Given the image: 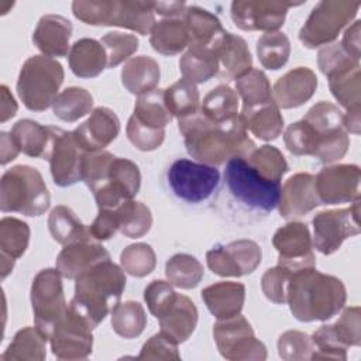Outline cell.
I'll return each instance as SVG.
<instances>
[{"instance_id": "obj_50", "label": "cell", "mask_w": 361, "mask_h": 361, "mask_svg": "<svg viewBox=\"0 0 361 361\" xmlns=\"http://www.w3.org/2000/svg\"><path fill=\"white\" fill-rule=\"evenodd\" d=\"M120 264L124 272L135 278L149 275L157 265V255L147 243H134L127 245L120 254Z\"/></svg>"}, {"instance_id": "obj_12", "label": "cell", "mask_w": 361, "mask_h": 361, "mask_svg": "<svg viewBox=\"0 0 361 361\" xmlns=\"http://www.w3.org/2000/svg\"><path fill=\"white\" fill-rule=\"evenodd\" d=\"M171 190L186 203L207 200L217 189L220 173L213 165L192 159H176L166 173Z\"/></svg>"}, {"instance_id": "obj_59", "label": "cell", "mask_w": 361, "mask_h": 361, "mask_svg": "<svg viewBox=\"0 0 361 361\" xmlns=\"http://www.w3.org/2000/svg\"><path fill=\"white\" fill-rule=\"evenodd\" d=\"M92 238L97 241L110 240L118 231L114 209H99V214L89 226Z\"/></svg>"}, {"instance_id": "obj_57", "label": "cell", "mask_w": 361, "mask_h": 361, "mask_svg": "<svg viewBox=\"0 0 361 361\" xmlns=\"http://www.w3.org/2000/svg\"><path fill=\"white\" fill-rule=\"evenodd\" d=\"M176 292L169 281L155 279L147 285L144 289V300L148 306L151 314L157 319L166 310V307L173 302Z\"/></svg>"}, {"instance_id": "obj_56", "label": "cell", "mask_w": 361, "mask_h": 361, "mask_svg": "<svg viewBox=\"0 0 361 361\" xmlns=\"http://www.w3.org/2000/svg\"><path fill=\"white\" fill-rule=\"evenodd\" d=\"M290 275L292 271L282 265L267 269L261 278V289L267 299L276 305L286 303V286Z\"/></svg>"}, {"instance_id": "obj_48", "label": "cell", "mask_w": 361, "mask_h": 361, "mask_svg": "<svg viewBox=\"0 0 361 361\" xmlns=\"http://www.w3.org/2000/svg\"><path fill=\"white\" fill-rule=\"evenodd\" d=\"M30 243V227L17 217H3L0 220V254L18 259L25 252Z\"/></svg>"}, {"instance_id": "obj_42", "label": "cell", "mask_w": 361, "mask_h": 361, "mask_svg": "<svg viewBox=\"0 0 361 361\" xmlns=\"http://www.w3.org/2000/svg\"><path fill=\"white\" fill-rule=\"evenodd\" d=\"M92 109L93 96L89 90L79 86H71L62 90L52 104L54 114L66 123H73L82 118L90 113Z\"/></svg>"}, {"instance_id": "obj_23", "label": "cell", "mask_w": 361, "mask_h": 361, "mask_svg": "<svg viewBox=\"0 0 361 361\" xmlns=\"http://www.w3.org/2000/svg\"><path fill=\"white\" fill-rule=\"evenodd\" d=\"M316 87V73L307 66H298L275 82L272 100L279 109H296L312 99Z\"/></svg>"}, {"instance_id": "obj_14", "label": "cell", "mask_w": 361, "mask_h": 361, "mask_svg": "<svg viewBox=\"0 0 361 361\" xmlns=\"http://www.w3.org/2000/svg\"><path fill=\"white\" fill-rule=\"evenodd\" d=\"M94 327L73 307L55 324L49 336L52 354L59 360H85L92 354Z\"/></svg>"}, {"instance_id": "obj_7", "label": "cell", "mask_w": 361, "mask_h": 361, "mask_svg": "<svg viewBox=\"0 0 361 361\" xmlns=\"http://www.w3.org/2000/svg\"><path fill=\"white\" fill-rule=\"evenodd\" d=\"M63 78V68L56 59L45 55L30 56L18 73V97L28 110L44 111L58 97Z\"/></svg>"}, {"instance_id": "obj_22", "label": "cell", "mask_w": 361, "mask_h": 361, "mask_svg": "<svg viewBox=\"0 0 361 361\" xmlns=\"http://www.w3.org/2000/svg\"><path fill=\"white\" fill-rule=\"evenodd\" d=\"M319 204L320 200L314 186V176L312 173H295L281 188L278 207L281 216L286 220L302 217Z\"/></svg>"}, {"instance_id": "obj_61", "label": "cell", "mask_w": 361, "mask_h": 361, "mask_svg": "<svg viewBox=\"0 0 361 361\" xmlns=\"http://www.w3.org/2000/svg\"><path fill=\"white\" fill-rule=\"evenodd\" d=\"M154 13L165 18H180L186 10L185 1H151Z\"/></svg>"}, {"instance_id": "obj_35", "label": "cell", "mask_w": 361, "mask_h": 361, "mask_svg": "<svg viewBox=\"0 0 361 361\" xmlns=\"http://www.w3.org/2000/svg\"><path fill=\"white\" fill-rule=\"evenodd\" d=\"M179 69L185 79L196 85L216 76L220 72V65L212 47L190 45L179 59Z\"/></svg>"}, {"instance_id": "obj_31", "label": "cell", "mask_w": 361, "mask_h": 361, "mask_svg": "<svg viewBox=\"0 0 361 361\" xmlns=\"http://www.w3.org/2000/svg\"><path fill=\"white\" fill-rule=\"evenodd\" d=\"M161 78L158 62L147 55L130 58L121 69V83L131 94H145L157 87Z\"/></svg>"}, {"instance_id": "obj_38", "label": "cell", "mask_w": 361, "mask_h": 361, "mask_svg": "<svg viewBox=\"0 0 361 361\" xmlns=\"http://www.w3.org/2000/svg\"><path fill=\"white\" fill-rule=\"evenodd\" d=\"M118 231L130 238L145 235L152 226V214L147 204L137 200H126L114 207Z\"/></svg>"}, {"instance_id": "obj_25", "label": "cell", "mask_w": 361, "mask_h": 361, "mask_svg": "<svg viewBox=\"0 0 361 361\" xmlns=\"http://www.w3.org/2000/svg\"><path fill=\"white\" fill-rule=\"evenodd\" d=\"M110 259L109 251L92 238L63 245L56 257L55 268L66 279H75L78 275L93 265Z\"/></svg>"}, {"instance_id": "obj_44", "label": "cell", "mask_w": 361, "mask_h": 361, "mask_svg": "<svg viewBox=\"0 0 361 361\" xmlns=\"http://www.w3.org/2000/svg\"><path fill=\"white\" fill-rule=\"evenodd\" d=\"M168 281L180 289H192L199 285L204 275L203 265L190 254L179 252L172 255L165 264Z\"/></svg>"}, {"instance_id": "obj_27", "label": "cell", "mask_w": 361, "mask_h": 361, "mask_svg": "<svg viewBox=\"0 0 361 361\" xmlns=\"http://www.w3.org/2000/svg\"><path fill=\"white\" fill-rule=\"evenodd\" d=\"M197 309L192 299L176 293L173 302L158 317L161 333L176 344L185 343L196 329Z\"/></svg>"}, {"instance_id": "obj_39", "label": "cell", "mask_w": 361, "mask_h": 361, "mask_svg": "<svg viewBox=\"0 0 361 361\" xmlns=\"http://www.w3.org/2000/svg\"><path fill=\"white\" fill-rule=\"evenodd\" d=\"M200 113L214 123H224L238 114V94L228 85L213 87L202 102Z\"/></svg>"}, {"instance_id": "obj_54", "label": "cell", "mask_w": 361, "mask_h": 361, "mask_svg": "<svg viewBox=\"0 0 361 361\" xmlns=\"http://www.w3.org/2000/svg\"><path fill=\"white\" fill-rule=\"evenodd\" d=\"M317 65L320 72L330 78L333 75H337L340 72H344L347 69H351L354 66L360 65V61L354 59L351 55H348L340 44H329L323 47L317 54Z\"/></svg>"}, {"instance_id": "obj_20", "label": "cell", "mask_w": 361, "mask_h": 361, "mask_svg": "<svg viewBox=\"0 0 361 361\" xmlns=\"http://www.w3.org/2000/svg\"><path fill=\"white\" fill-rule=\"evenodd\" d=\"M361 171L358 165L337 164L320 169L314 186L320 204L348 203L360 197Z\"/></svg>"}, {"instance_id": "obj_19", "label": "cell", "mask_w": 361, "mask_h": 361, "mask_svg": "<svg viewBox=\"0 0 361 361\" xmlns=\"http://www.w3.org/2000/svg\"><path fill=\"white\" fill-rule=\"evenodd\" d=\"M272 244L279 254L278 265H282L292 272L316 267L310 231L305 223H286L275 231Z\"/></svg>"}, {"instance_id": "obj_32", "label": "cell", "mask_w": 361, "mask_h": 361, "mask_svg": "<svg viewBox=\"0 0 361 361\" xmlns=\"http://www.w3.org/2000/svg\"><path fill=\"white\" fill-rule=\"evenodd\" d=\"M151 47L165 56H172L189 47V32L183 18H162L155 21L149 32Z\"/></svg>"}, {"instance_id": "obj_16", "label": "cell", "mask_w": 361, "mask_h": 361, "mask_svg": "<svg viewBox=\"0 0 361 361\" xmlns=\"http://www.w3.org/2000/svg\"><path fill=\"white\" fill-rule=\"evenodd\" d=\"M262 259L261 247L248 238L216 245L206 252L210 271L219 276H244L252 274Z\"/></svg>"}, {"instance_id": "obj_11", "label": "cell", "mask_w": 361, "mask_h": 361, "mask_svg": "<svg viewBox=\"0 0 361 361\" xmlns=\"http://www.w3.org/2000/svg\"><path fill=\"white\" fill-rule=\"evenodd\" d=\"M213 338L220 355L230 361H264L267 347L255 337L250 322L241 316L217 320L213 326Z\"/></svg>"}, {"instance_id": "obj_18", "label": "cell", "mask_w": 361, "mask_h": 361, "mask_svg": "<svg viewBox=\"0 0 361 361\" xmlns=\"http://www.w3.org/2000/svg\"><path fill=\"white\" fill-rule=\"evenodd\" d=\"M86 151L78 144L73 131L54 127L48 162L54 183L66 188L82 180V162Z\"/></svg>"}, {"instance_id": "obj_60", "label": "cell", "mask_w": 361, "mask_h": 361, "mask_svg": "<svg viewBox=\"0 0 361 361\" xmlns=\"http://www.w3.org/2000/svg\"><path fill=\"white\" fill-rule=\"evenodd\" d=\"M360 28H361V21L355 20L348 28H345L341 47L343 49L351 55L354 59L360 61Z\"/></svg>"}, {"instance_id": "obj_8", "label": "cell", "mask_w": 361, "mask_h": 361, "mask_svg": "<svg viewBox=\"0 0 361 361\" xmlns=\"http://www.w3.org/2000/svg\"><path fill=\"white\" fill-rule=\"evenodd\" d=\"M224 179L234 199L248 207L268 213L279 203L281 182L264 178L245 158L238 157L227 161Z\"/></svg>"}, {"instance_id": "obj_13", "label": "cell", "mask_w": 361, "mask_h": 361, "mask_svg": "<svg viewBox=\"0 0 361 361\" xmlns=\"http://www.w3.org/2000/svg\"><path fill=\"white\" fill-rule=\"evenodd\" d=\"M360 197L347 209H331L317 213L313 220V245L323 255L336 252L344 240L360 233Z\"/></svg>"}, {"instance_id": "obj_3", "label": "cell", "mask_w": 361, "mask_h": 361, "mask_svg": "<svg viewBox=\"0 0 361 361\" xmlns=\"http://www.w3.org/2000/svg\"><path fill=\"white\" fill-rule=\"evenodd\" d=\"M344 283L313 268L292 272L286 286V303L299 322H324L336 316L345 305Z\"/></svg>"}, {"instance_id": "obj_62", "label": "cell", "mask_w": 361, "mask_h": 361, "mask_svg": "<svg viewBox=\"0 0 361 361\" xmlns=\"http://www.w3.org/2000/svg\"><path fill=\"white\" fill-rule=\"evenodd\" d=\"M0 147H1L0 148V162H1V165H6L10 161L16 159L17 155L20 154V149L16 145V142H14V140H13L10 133H6V131L1 133Z\"/></svg>"}, {"instance_id": "obj_10", "label": "cell", "mask_w": 361, "mask_h": 361, "mask_svg": "<svg viewBox=\"0 0 361 361\" xmlns=\"http://www.w3.org/2000/svg\"><path fill=\"white\" fill-rule=\"evenodd\" d=\"M30 299L35 327L47 340H49L52 329L68 312L62 286V275L56 268L41 269L34 276Z\"/></svg>"}, {"instance_id": "obj_46", "label": "cell", "mask_w": 361, "mask_h": 361, "mask_svg": "<svg viewBox=\"0 0 361 361\" xmlns=\"http://www.w3.org/2000/svg\"><path fill=\"white\" fill-rule=\"evenodd\" d=\"M147 326V313L141 303L127 300L118 303L111 312V327L123 338L138 337Z\"/></svg>"}, {"instance_id": "obj_52", "label": "cell", "mask_w": 361, "mask_h": 361, "mask_svg": "<svg viewBox=\"0 0 361 361\" xmlns=\"http://www.w3.org/2000/svg\"><path fill=\"white\" fill-rule=\"evenodd\" d=\"M106 56H107V68H116L126 59H128L138 49V38L133 34L120 32V31H109L100 39Z\"/></svg>"}, {"instance_id": "obj_51", "label": "cell", "mask_w": 361, "mask_h": 361, "mask_svg": "<svg viewBox=\"0 0 361 361\" xmlns=\"http://www.w3.org/2000/svg\"><path fill=\"white\" fill-rule=\"evenodd\" d=\"M333 337L345 348L361 344V309L360 306L345 307L333 324H329Z\"/></svg>"}, {"instance_id": "obj_53", "label": "cell", "mask_w": 361, "mask_h": 361, "mask_svg": "<svg viewBox=\"0 0 361 361\" xmlns=\"http://www.w3.org/2000/svg\"><path fill=\"white\" fill-rule=\"evenodd\" d=\"M313 348L312 337L299 330H288L278 338V354L285 361L310 360Z\"/></svg>"}, {"instance_id": "obj_30", "label": "cell", "mask_w": 361, "mask_h": 361, "mask_svg": "<svg viewBox=\"0 0 361 361\" xmlns=\"http://www.w3.org/2000/svg\"><path fill=\"white\" fill-rule=\"evenodd\" d=\"M10 134L20 152L31 158L47 159L54 137L52 126H41L34 120L23 118L13 126Z\"/></svg>"}, {"instance_id": "obj_28", "label": "cell", "mask_w": 361, "mask_h": 361, "mask_svg": "<svg viewBox=\"0 0 361 361\" xmlns=\"http://www.w3.org/2000/svg\"><path fill=\"white\" fill-rule=\"evenodd\" d=\"M200 293L206 307L217 320L240 314L245 300L244 283L233 281L216 282L206 286Z\"/></svg>"}, {"instance_id": "obj_21", "label": "cell", "mask_w": 361, "mask_h": 361, "mask_svg": "<svg viewBox=\"0 0 361 361\" xmlns=\"http://www.w3.org/2000/svg\"><path fill=\"white\" fill-rule=\"evenodd\" d=\"M120 133V120L109 107H96L90 117L73 130L78 144L86 152L103 151Z\"/></svg>"}, {"instance_id": "obj_9", "label": "cell", "mask_w": 361, "mask_h": 361, "mask_svg": "<svg viewBox=\"0 0 361 361\" xmlns=\"http://www.w3.org/2000/svg\"><path fill=\"white\" fill-rule=\"evenodd\" d=\"M360 6V1L351 0L319 1L299 31L300 42L309 49L329 45L354 20Z\"/></svg>"}, {"instance_id": "obj_26", "label": "cell", "mask_w": 361, "mask_h": 361, "mask_svg": "<svg viewBox=\"0 0 361 361\" xmlns=\"http://www.w3.org/2000/svg\"><path fill=\"white\" fill-rule=\"evenodd\" d=\"M72 23L59 14L42 16L32 32L34 45L45 56H66L71 51L69 39Z\"/></svg>"}, {"instance_id": "obj_15", "label": "cell", "mask_w": 361, "mask_h": 361, "mask_svg": "<svg viewBox=\"0 0 361 361\" xmlns=\"http://www.w3.org/2000/svg\"><path fill=\"white\" fill-rule=\"evenodd\" d=\"M141 172L135 162L114 157L102 182L92 190L99 209H114L140 190Z\"/></svg>"}, {"instance_id": "obj_63", "label": "cell", "mask_w": 361, "mask_h": 361, "mask_svg": "<svg viewBox=\"0 0 361 361\" xmlns=\"http://www.w3.org/2000/svg\"><path fill=\"white\" fill-rule=\"evenodd\" d=\"M0 90H1V123H6L8 118L16 116L18 106L6 85H3Z\"/></svg>"}, {"instance_id": "obj_49", "label": "cell", "mask_w": 361, "mask_h": 361, "mask_svg": "<svg viewBox=\"0 0 361 361\" xmlns=\"http://www.w3.org/2000/svg\"><path fill=\"white\" fill-rule=\"evenodd\" d=\"M245 159L264 178L275 182H281L282 176L289 169L288 162L282 152L276 147L268 144L259 148H254Z\"/></svg>"}, {"instance_id": "obj_17", "label": "cell", "mask_w": 361, "mask_h": 361, "mask_svg": "<svg viewBox=\"0 0 361 361\" xmlns=\"http://www.w3.org/2000/svg\"><path fill=\"white\" fill-rule=\"evenodd\" d=\"M302 3L271 0H237L231 3L233 23L243 31H278L286 18L289 7Z\"/></svg>"}, {"instance_id": "obj_47", "label": "cell", "mask_w": 361, "mask_h": 361, "mask_svg": "<svg viewBox=\"0 0 361 361\" xmlns=\"http://www.w3.org/2000/svg\"><path fill=\"white\" fill-rule=\"evenodd\" d=\"M257 55L264 68L269 71L281 69L290 55L289 38L281 31L262 34L257 41Z\"/></svg>"}, {"instance_id": "obj_41", "label": "cell", "mask_w": 361, "mask_h": 361, "mask_svg": "<svg viewBox=\"0 0 361 361\" xmlns=\"http://www.w3.org/2000/svg\"><path fill=\"white\" fill-rule=\"evenodd\" d=\"M235 90L243 100V110L274 102L271 83L261 69L252 68L245 75L235 79Z\"/></svg>"}, {"instance_id": "obj_29", "label": "cell", "mask_w": 361, "mask_h": 361, "mask_svg": "<svg viewBox=\"0 0 361 361\" xmlns=\"http://www.w3.org/2000/svg\"><path fill=\"white\" fill-rule=\"evenodd\" d=\"M68 61L73 75L83 79L96 78L107 68L106 51L102 42L93 38L75 41L68 54Z\"/></svg>"}, {"instance_id": "obj_1", "label": "cell", "mask_w": 361, "mask_h": 361, "mask_svg": "<svg viewBox=\"0 0 361 361\" xmlns=\"http://www.w3.org/2000/svg\"><path fill=\"white\" fill-rule=\"evenodd\" d=\"M283 141L290 154L312 155L323 164L341 159L350 147L343 113L324 100L313 104L302 120L289 124Z\"/></svg>"}, {"instance_id": "obj_58", "label": "cell", "mask_w": 361, "mask_h": 361, "mask_svg": "<svg viewBox=\"0 0 361 361\" xmlns=\"http://www.w3.org/2000/svg\"><path fill=\"white\" fill-rule=\"evenodd\" d=\"M180 354L178 351V344L169 337L162 334L151 336L141 347L138 360H179Z\"/></svg>"}, {"instance_id": "obj_55", "label": "cell", "mask_w": 361, "mask_h": 361, "mask_svg": "<svg viewBox=\"0 0 361 361\" xmlns=\"http://www.w3.org/2000/svg\"><path fill=\"white\" fill-rule=\"evenodd\" d=\"M126 133L130 142L137 149L145 151V152L159 148L165 140V130H158V128L144 126L134 116L128 118Z\"/></svg>"}, {"instance_id": "obj_45", "label": "cell", "mask_w": 361, "mask_h": 361, "mask_svg": "<svg viewBox=\"0 0 361 361\" xmlns=\"http://www.w3.org/2000/svg\"><path fill=\"white\" fill-rule=\"evenodd\" d=\"M164 97L168 110L173 117H178V120L199 111V90L195 83L189 82L185 78L164 89Z\"/></svg>"}, {"instance_id": "obj_6", "label": "cell", "mask_w": 361, "mask_h": 361, "mask_svg": "<svg viewBox=\"0 0 361 361\" xmlns=\"http://www.w3.org/2000/svg\"><path fill=\"white\" fill-rule=\"evenodd\" d=\"M49 203L51 195L38 169L30 165H16L3 173L0 180L1 212L34 217L45 213Z\"/></svg>"}, {"instance_id": "obj_33", "label": "cell", "mask_w": 361, "mask_h": 361, "mask_svg": "<svg viewBox=\"0 0 361 361\" xmlns=\"http://www.w3.org/2000/svg\"><path fill=\"white\" fill-rule=\"evenodd\" d=\"M238 116L241 117L245 128L264 141L276 140L283 130L282 113L274 102L243 110Z\"/></svg>"}, {"instance_id": "obj_2", "label": "cell", "mask_w": 361, "mask_h": 361, "mask_svg": "<svg viewBox=\"0 0 361 361\" xmlns=\"http://www.w3.org/2000/svg\"><path fill=\"white\" fill-rule=\"evenodd\" d=\"M178 128L188 154L207 165H221L231 158H247L255 148L240 116L214 123L200 111L179 118Z\"/></svg>"}, {"instance_id": "obj_37", "label": "cell", "mask_w": 361, "mask_h": 361, "mask_svg": "<svg viewBox=\"0 0 361 361\" xmlns=\"http://www.w3.org/2000/svg\"><path fill=\"white\" fill-rule=\"evenodd\" d=\"M47 338L37 327H24L18 330L0 355L1 361H42L47 357Z\"/></svg>"}, {"instance_id": "obj_5", "label": "cell", "mask_w": 361, "mask_h": 361, "mask_svg": "<svg viewBox=\"0 0 361 361\" xmlns=\"http://www.w3.org/2000/svg\"><path fill=\"white\" fill-rule=\"evenodd\" d=\"M73 16L89 25H117L141 35L151 32L155 14L151 1L135 0H76Z\"/></svg>"}, {"instance_id": "obj_24", "label": "cell", "mask_w": 361, "mask_h": 361, "mask_svg": "<svg viewBox=\"0 0 361 361\" xmlns=\"http://www.w3.org/2000/svg\"><path fill=\"white\" fill-rule=\"evenodd\" d=\"M210 47L223 69L221 78L238 79L252 69V56L243 37L224 30Z\"/></svg>"}, {"instance_id": "obj_40", "label": "cell", "mask_w": 361, "mask_h": 361, "mask_svg": "<svg viewBox=\"0 0 361 361\" xmlns=\"http://www.w3.org/2000/svg\"><path fill=\"white\" fill-rule=\"evenodd\" d=\"M329 79V87L336 100L345 109V113L361 111V71L360 65Z\"/></svg>"}, {"instance_id": "obj_4", "label": "cell", "mask_w": 361, "mask_h": 361, "mask_svg": "<svg viewBox=\"0 0 361 361\" xmlns=\"http://www.w3.org/2000/svg\"><path fill=\"white\" fill-rule=\"evenodd\" d=\"M126 274L111 259L102 261L75 278V296L69 306L97 327L120 303Z\"/></svg>"}, {"instance_id": "obj_43", "label": "cell", "mask_w": 361, "mask_h": 361, "mask_svg": "<svg viewBox=\"0 0 361 361\" xmlns=\"http://www.w3.org/2000/svg\"><path fill=\"white\" fill-rule=\"evenodd\" d=\"M133 116L141 124L158 130H165L166 124H169L173 117L166 107L162 89H154L138 96Z\"/></svg>"}, {"instance_id": "obj_34", "label": "cell", "mask_w": 361, "mask_h": 361, "mask_svg": "<svg viewBox=\"0 0 361 361\" xmlns=\"http://www.w3.org/2000/svg\"><path fill=\"white\" fill-rule=\"evenodd\" d=\"M182 18L189 32V47H210L224 31L217 16L199 6H186Z\"/></svg>"}, {"instance_id": "obj_36", "label": "cell", "mask_w": 361, "mask_h": 361, "mask_svg": "<svg viewBox=\"0 0 361 361\" xmlns=\"http://www.w3.org/2000/svg\"><path fill=\"white\" fill-rule=\"evenodd\" d=\"M48 228L52 238L61 245H69L92 238L89 227L85 226L75 212L63 204L54 207L48 217Z\"/></svg>"}]
</instances>
